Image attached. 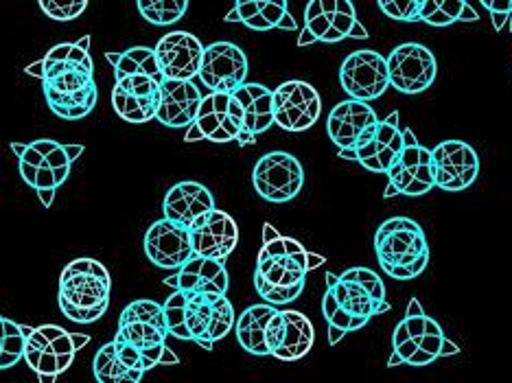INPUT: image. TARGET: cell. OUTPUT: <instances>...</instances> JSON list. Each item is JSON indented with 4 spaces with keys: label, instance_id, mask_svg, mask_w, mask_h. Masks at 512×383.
<instances>
[{
    "label": "cell",
    "instance_id": "ab89813d",
    "mask_svg": "<svg viewBox=\"0 0 512 383\" xmlns=\"http://www.w3.org/2000/svg\"><path fill=\"white\" fill-rule=\"evenodd\" d=\"M281 331H283V311L278 309L274 313V318L270 320V327H267V351H270V355H274V351L278 348Z\"/></svg>",
    "mask_w": 512,
    "mask_h": 383
},
{
    "label": "cell",
    "instance_id": "d4e9b609",
    "mask_svg": "<svg viewBox=\"0 0 512 383\" xmlns=\"http://www.w3.org/2000/svg\"><path fill=\"white\" fill-rule=\"evenodd\" d=\"M213 208H215L213 193L208 191V187H204L202 182H193V180L173 184L165 195V204H162L165 219L186 230H191L197 219H202L206 213H211Z\"/></svg>",
    "mask_w": 512,
    "mask_h": 383
},
{
    "label": "cell",
    "instance_id": "e0dca14e",
    "mask_svg": "<svg viewBox=\"0 0 512 383\" xmlns=\"http://www.w3.org/2000/svg\"><path fill=\"white\" fill-rule=\"evenodd\" d=\"M377 125L379 116L370 103L346 99L331 110L327 132L344 160H357L355 152L368 141V136L375 132Z\"/></svg>",
    "mask_w": 512,
    "mask_h": 383
},
{
    "label": "cell",
    "instance_id": "4dcf8cb0",
    "mask_svg": "<svg viewBox=\"0 0 512 383\" xmlns=\"http://www.w3.org/2000/svg\"><path fill=\"white\" fill-rule=\"evenodd\" d=\"M313 342H316V329H313L311 320L305 313L285 309L281 340H278V348L272 357L281 359V362H298L311 351Z\"/></svg>",
    "mask_w": 512,
    "mask_h": 383
},
{
    "label": "cell",
    "instance_id": "277c9868",
    "mask_svg": "<svg viewBox=\"0 0 512 383\" xmlns=\"http://www.w3.org/2000/svg\"><path fill=\"white\" fill-rule=\"evenodd\" d=\"M386 285L377 272L368 268H351L344 274H327V294L322 298V313L329 327L342 333L364 329L370 318L390 311Z\"/></svg>",
    "mask_w": 512,
    "mask_h": 383
},
{
    "label": "cell",
    "instance_id": "484cf974",
    "mask_svg": "<svg viewBox=\"0 0 512 383\" xmlns=\"http://www.w3.org/2000/svg\"><path fill=\"white\" fill-rule=\"evenodd\" d=\"M403 147V130L399 125V112H390L379 121L368 141L357 149L355 158L359 165L372 173H388L390 165L397 160Z\"/></svg>",
    "mask_w": 512,
    "mask_h": 383
},
{
    "label": "cell",
    "instance_id": "6da1fadb",
    "mask_svg": "<svg viewBox=\"0 0 512 383\" xmlns=\"http://www.w3.org/2000/svg\"><path fill=\"white\" fill-rule=\"evenodd\" d=\"M27 75L42 81L46 106L64 121H79L95 110L99 88L95 81V62L77 44H57L40 62L27 68Z\"/></svg>",
    "mask_w": 512,
    "mask_h": 383
},
{
    "label": "cell",
    "instance_id": "f1b7e54d",
    "mask_svg": "<svg viewBox=\"0 0 512 383\" xmlns=\"http://www.w3.org/2000/svg\"><path fill=\"white\" fill-rule=\"evenodd\" d=\"M241 103L243 110V132L239 136V145H254L256 136L270 130L274 125V90L263 84H243L232 92Z\"/></svg>",
    "mask_w": 512,
    "mask_h": 383
},
{
    "label": "cell",
    "instance_id": "f6af8a7d",
    "mask_svg": "<svg viewBox=\"0 0 512 383\" xmlns=\"http://www.w3.org/2000/svg\"><path fill=\"white\" fill-rule=\"evenodd\" d=\"M11 152H14L16 156H18V160L25 156V152H27V145H22V143H11Z\"/></svg>",
    "mask_w": 512,
    "mask_h": 383
},
{
    "label": "cell",
    "instance_id": "9a60e30c",
    "mask_svg": "<svg viewBox=\"0 0 512 383\" xmlns=\"http://www.w3.org/2000/svg\"><path fill=\"white\" fill-rule=\"evenodd\" d=\"M386 62L390 86L403 95H421L434 86L438 62L427 46L418 42L399 44L397 49L390 51Z\"/></svg>",
    "mask_w": 512,
    "mask_h": 383
},
{
    "label": "cell",
    "instance_id": "7a4b0ae2",
    "mask_svg": "<svg viewBox=\"0 0 512 383\" xmlns=\"http://www.w3.org/2000/svg\"><path fill=\"white\" fill-rule=\"evenodd\" d=\"M309 252L300 241L283 237L272 224L263 226V246L256 257L254 289L267 305H289L305 292Z\"/></svg>",
    "mask_w": 512,
    "mask_h": 383
},
{
    "label": "cell",
    "instance_id": "8992f818",
    "mask_svg": "<svg viewBox=\"0 0 512 383\" xmlns=\"http://www.w3.org/2000/svg\"><path fill=\"white\" fill-rule=\"evenodd\" d=\"M162 307L169 335L195 342L204 351H213L215 342L224 340L237 322L235 307L228 296L173 292Z\"/></svg>",
    "mask_w": 512,
    "mask_h": 383
},
{
    "label": "cell",
    "instance_id": "7c38bea8",
    "mask_svg": "<svg viewBox=\"0 0 512 383\" xmlns=\"http://www.w3.org/2000/svg\"><path fill=\"white\" fill-rule=\"evenodd\" d=\"M243 132V110L235 95H219L208 92L202 99L200 112H197L193 125L186 130L184 141H211V143H230L239 141Z\"/></svg>",
    "mask_w": 512,
    "mask_h": 383
},
{
    "label": "cell",
    "instance_id": "cb8c5ba5",
    "mask_svg": "<svg viewBox=\"0 0 512 383\" xmlns=\"http://www.w3.org/2000/svg\"><path fill=\"white\" fill-rule=\"evenodd\" d=\"M145 254L156 268L180 270L186 261L195 257L191 246V232L162 217L147 230Z\"/></svg>",
    "mask_w": 512,
    "mask_h": 383
},
{
    "label": "cell",
    "instance_id": "8d00e7d4",
    "mask_svg": "<svg viewBox=\"0 0 512 383\" xmlns=\"http://www.w3.org/2000/svg\"><path fill=\"white\" fill-rule=\"evenodd\" d=\"M379 9L392 20L421 22L423 0H381Z\"/></svg>",
    "mask_w": 512,
    "mask_h": 383
},
{
    "label": "cell",
    "instance_id": "1f68e13d",
    "mask_svg": "<svg viewBox=\"0 0 512 383\" xmlns=\"http://www.w3.org/2000/svg\"><path fill=\"white\" fill-rule=\"evenodd\" d=\"M278 309L272 305H252L241 313L235 322V333L241 348L250 355L265 357L267 351V327Z\"/></svg>",
    "mask_w": 512,
    "mask_h": 383
},
{
    "label": "cell",
    "instance_id": "681fc988",
    "mask_svg": "<svg viewBox=\"0 0 512 383\" xmlns=\"http://www.w3.org/2000/svg\"><path fill=\"white\" fill-rule=\"evenodd\" d=\"M0 353H3V346H0Z\"/></svg>",
    "mask_w": 512,
    "mask_h": 383
},
{
    "label": "cell",
    "instance_id": "8fae6325",
    "mask_svg": "<svg viewBox=\"0 0 512 383\" xmlns=\"http://www.w3.org/2000/svg\"><path fill=\"white\" fill-rule=\"evenodd\" d=\"M346 38H368L351 0H311L305 9V29L298 36V46L316 42L335 44Z\"/></svg>",
    "mask_w": 512,
    "mask_h": 383
},
{
    "label": "cell",
    "instance_id": "d6a6232c",
    "mask_svg": "<svg viewBox=\"0 0 512 383\" xmlns=\"http://www.w3.org/2000/svg\"><path fill=\"white\" fill-rule=\"evenodd\" d=\"M92 373H95L97 383H141L145 375L141 370L127 366L116 353L112 342L103 344L97 351L95 362H92Z\"/></svg>",
    "mask_w": 512,
    "mask_h": 383
},
{
    "label": "cell",
    "instance_id": "5b68a950",
    "mask_svg": "<svg viewBox=\"0 0 512 383\" xmlns=\"http://www.w3.org/2000/svg\"><path fill=\"white\" fill-rule=\"evenodd\" d=\"M112 108L127 123H147L156 119L165 77L149 46H132L121 51V60L114 66Z\"/></svg>",
    "mask_w": 512,
    "mask_h": 383
},
{
    "label": "cell",
    "instance_id": "d6986e66",
    "mask_svg": "<svg viewBox=\"0 0 512 383\" xmlns=\"http://www.w3.org/2000/svg\"><path fill=\"white\" fill-rule=\"evenodd\" d=\"M322 114L320 92L307 81L292 79L274 90V125L285 132H307Z\"/></svg>",
    "mask_w": 512,
    "mask_h": 383
},
{
    "label": "cell",
    "instance_id": "d590c367",
    "mask_svg": "<svg viewBox=\"0 0 512 383\" xmlns=\"http://www.w3.org/2000/svg\"><path fill=\"white\" fill-rule=\"evenodd\" d=\"M464 0H423L421 22L429 27H449L460 22Z\"/></svg>",
    "mask_w": 512,
    "mask_h": 383
},
{
    "label": "cell",
    "instance_id": "30bf717a",
    "mask_svg": "<svg viewBox=\"0 0 512 383\" xmlns=\"http://www.w3.org/2000/svg\"><path fill=\"white\" fill-rule=\"evenodd\" d=\"M25 333V362L38 375L40 383H55V379L73 366L79 348L90 344L86 333H68L57 324L31 329L22 324Z\"/></svg>",
    "mask_w": 512,
    "mask_h": 383
},
{
    "label": "cell",
    "instance_id": "ffe728a7",
    "mask_svg": "<svg viewBox=\"0 0 512 383\" xmlns=\"http://www.w3.org/2000/svg\"><path fill=\"white\" fill-rule=\"evenodd\" d=\"M432 171L438 189L467 191L480 176V156L462 141H442L432 149Z\"/></svg>",
    "mask_w": 512,
    "mask_h": 383
},
{
    "label": "cell",
    "instance_id": "f546056e",
    "mask_svg": "<svg viewBox=\"0 0 512 383\" xmlns=\"http://www.w3.org/2000/svg\"><path fill=\"white\" fill-rule=\"evenodd\" d=\"M241 25H246L252 31H298L294 16L289 14L287 3L281 0H239L235 5Z\"/></svg>",
    "mask_w": 512,
    "mask_h": 383
},
{
    "label": "cell",
    "instance_id": "836d02e7",
    "mask_svg": "<svg viewBox=\"0 0 512 383\" xmlns=\"http://www.w3.org/2000/svg\"><path fill=\"white\" fill-rule=\"evenodd\" d=\"M136 9L141 11V16L149 25L169 27L184 18L186 11H189V3L186 0H138Z\"/></svg>",
    "mask_w": 512,
    "mask_h": 383
},
{
    "label": "cell",
    "instance_id": "c3c4849f",
    "mask_svg": "<svg viewBox=\"0 0 512 383\" xmlns=\"http://www.w3.org/2000/svg\"><path fill=\"white\" fill-rule=\"evenodd\" d=\"M508 29H510V33H512V16H510V22H508Z\"/></svg>",
    "mask_w": 512,
    "mask_h": 383
},
{
    "label": "cell",
    "instance_id": "7bdbcfd3",
    "mask_svg": "<svg viewBox=\"0 0 512 383\" xmlns=\"http://www.w3.org/2000/svg\"><path fill=\"white\" fill-rule=\"evenodd\" d=\"M38 197L44 208H51L53 200H55V191H38Z\"/></svg>",
    "mask_w": 512,
    "mask_h": 383
},
{
    "label": "cell",
    "instance_id": "b9f144b4",
    "mask_svg": "<svg viewBox=\"0 0 512 383\" xmlns=\"http://www.w3.org/2000/svg\"><path fill=\"white\" fill-rule=\"evenodd\" d=\"M477 20H480V16L475 14V9H473L469 3L464 5V9H462V16H460V22H477Z\"/></svg>",
    "mask_w": 512,
    "mask_h": 383
},
{
    "label": "cell",
    "instance_id": "3957f363",
    "mask_svg": "<svg viewBox=\"0 0 512 383\" xmlns=\"http://www.w3.org/2000/svg\"><path fill=\"white\" fill-rule=\"evenodd\" d=\"M169 329L165 318V307L156 300H134L127 305L119 318V331L114 335V348L123 362L147 373L156 366H176L180 359L167 346Z\"/></svg>",
    "mask_w": 512,
    "mask_h": 383
},
{
    "label": "cell",
    "instance_id": "4316f807",
    "mask_svg": "<svg viewBox=\"0 0 512 383\" xmlns=\"http://www.w3.org/2000/svg\"><path fill=\"white\" fill-rule=\"evenodd\" d=\"M165 285L173 287V292L226 296L230 281L226 263L193 257L176 270V274L165 278Z\"/></svg>",
    "mask_w": 512,
    "mask_h": 383
},
{
    "label": "cell",
    "instance_id": "e575fe53",
    "mask_svg": "<svg viewBox=\"0 0 512 383\" xmlns=\"http://www.w3.org/2000/svg\"><path fill=\"white\" fill-rule=\"evenodd\" d=\"M0 370L14 368L18 362L25 359V333H22V324L14 320H7L0 316Z\"/></svg>",
    "mask_w": 512,
    "mask_h": 383
},
{
    "label": "cell",
    "instance_id": "83f0119b",
    "mask_svg": "<svg viewBox=\"0 0 512 383\" xmlns=\"http://www.w3.org/2000/svg\"><path fill=\"white\" fill-rule=\"evenodd\" d=\"M202 92L193 81H169L165 79L162 84V97L160 106L156 112V121L165 127H173V130H180V127L193 125L197 112L202 106Z\"/></svg>",
    "mask_w": 512,
    "mask_h": 383
},
{
    "label": "cell",
    "instance_id": "7dc6e473",
    "mask_svg": "<svg viewBox=\"0 0 512 383\" xmlns=\"http://www.w3.org/2000/svg\"><path fill=\"white\" fill-rule=\"evenodd\" d=\"M77 46H79V49H84V51H88L90 49V38L86 36V38H81L79 42H75Z\"/></svg>",
    "mask_w": 512,
    "mask_h": 383
},
{
    "label": "cell",
    "instance_id": "52a82bcc",
    "mask_svg": "<svg viewBox=\"0 0 512 383\" xmlns=\"http://www.w3.org/2000/svg\"><path fill=\"white\" fill-rule=\"evenodd\" d=\"M112 278L106 265L81 257L71 261L60 276V311L75 324H92L110 307Z\"/></svg>",
    "mask_w": 512,
    "mask_h": 383
},
{
    "label": "cell",
    "instance_id": "ee69618b",
    "mask_svg": "<svg viewBox=\"0 0 512 383\" xmlns=\"http://www.w3.org/2000/svg\"><path fill=\"white\" fill-rule=\"evenodd\" d=\"M324 261H327V259H324L322 254H311V252H309V272L320 268V265H322Z\"/></svg>",
    "mask_w": 512,
    "mask_h": 383
},
{
    "label": "cell",
    "instance_id": "603a6c76",
    "mask_svg": "<svg viewBox=\"0 0 512 383\" xmlns=\"http://www.w3.org/2000/svg\"><path fill=\"white\" fill-rule=\"evenodd\" d=\"M191 232V246L195 257L224 263L239 243V226L226 211L213 208L202 219H197Z\"/></svg>",
    "mask_w": 512,
    "mask_h": 383
},
{
    "label": "cell",
    "instance_id": "4fadbf2b",
    "mask_svg": "<svg viewBox=\"0 0 512 383\" xmlns=\"http://www.w3.org/2000/svg\"><path fill=\"white\" fill-rule=\"evenodd\" d=\"M386 176L390 180L388 189H392L394 195L418 197L436 187L432 171V149L418 143L410 127L403 130V147Z\"/></svg>",
    "mask_w": 512,
    "mask_h": 383
},
{
    "label": "cell",
    "instance_id": "9c48e42d",
    "mask_svg": "<svg viewBox=\"0 0 512 383\" xmlns=\"http://www.w3.org/2000/svg\"><path fill=\"white\" fill-rule=\"evenodd\" d=\"M381 270L397 281L418 278L429 265V243L423 226L410 217H390L375 232Z\"/></svg>",
    "mask_w": 512,
    "mask_h": 383
},
{
    "label": "cell",
    "instance_id": "ac0fdd59",
    "mask_svg": "<svg viewBox=\"0 0 512 383\" xmlns=\"http://www.w3.org/2000/svg\"><path fill=\"white\" fill-rule=\"evenodd\" d=\"M340 84L353 101L370 103L379 99L390 88L386 57L372 49L353 51L342 62Z\"/></svg>",
    "mask_w": 512,
    "mask_h": 383
},
{
    "label": "cell",
    "instance_id": "60d3db41",
    "mask_svg": "<svg viewBox=\"0 0 512 383\" xmlns=\"http://www.w3.org/2000/svg\"><path fill=\"white\" fill-rule=\"evenodd\" d=\"M64 149H66V156H68V160H71V162H75L81 154L86 152L84 145H64Z\"/></svg>",
    "mask_w": 512,
    "mask_h": 383
},
{
    "label": "cell",
    "instance_id": "bcb514c9",
    "mask_svg": "<svg viewBox=\"0 0 512 383\" xmlns=\"http://www.w3.org/2000/svg\"><path fill=\"white\" fill-rule=\"evenodd\" d=\"M106 57H108V62L112 64V66H116V64H119V60H121V51L119 53H106Z\"/></svg>",
    "mask_w": 512,
    "mask_h": 383
},
{
    "label": "cell",
    "instance_id": "44dd1931",
    "mask_svg": "<svg viewBox=\"0 0 512 383\" xmlns=\"http://www.w3.org/2000/svg\"><path fill=\"white\" fill-rule=\"evenodd\" d=\"M200 81L219 95H232L246 84L248 77V57L237 44L232 42H215L204 49Z\"/></svg>",
    "mask_w": 512,
    "mask_h": 383
},
{
    "label": "cell",
    "instance_id": "ba28073f",
    "mask_svg": "<svg viewBox=\"0 0 512 383\" xmlns=\"http://www.w3.org/2000/svg\"><path fill=\"white\" fill-rule=\"evenodd\" d=\"M458 353L460 346L447 338L434 318L427 316L418 298H412L407 303L405 318L392 333V355L388 366H429L440 357Z\"/></svg>",
    "mask_w": 512,
    "mask_h": 383
},
{
    "label": "cell",
    "instance_id": "2e32d148",
    "mask_svg": "<svg viewBox=\"0 0 512 383\" xmlns=\"http://www.w3.org/2000/svg\"><path fill=\"white\" fill-rule=\"evenodd\" d=\"M20 176L33 191H57L71 176V165L64 145L40 138L27 145V152L20 160Z\"/></svg>",
    "mask_w": 512,
    "mask_h": 383
},
{
    "label": "cell",
    "instance_id": "74e56055",
    "mask_svg": "<svg viewBox=\"0 0 512 383\" xmlns=\"http://www.w3.org/2000/svg\"><path fill=\"white\" fill-rule=\"evenodd\" d=\"M40 9L46 16L57 22H68L79 18L88 9V0H77V3H57V0H42Z\"/></svg>",
    "mask_w": 512,
    "mask_h": 383
},
{
    "label": "cell",
    "instance_id": "5bb4252c",
    "mask_svg": "<svg viewBox=\"0 0 512 383\" xmlns=\"http://www.w3.org/2000/svg\"><path fill=\"white\" fill-rule=\"evenodd\" d=\"M254 191L259 193L265 202L285 204L292 202L294 197L305 187V169L300 160L287 152H270L259 158L252 171Z\"/></svg>",
    "mask_w": 512,
    "mask_h": 383
},
{
    "label": "cell",
    "instance_id": "7402d4cb",
    "mask_svg": "<svg viewBox=\"0 0 512 383\" xmlns=\"http://www.w3.org/2000/svg\"><path fill=\"white\" fill-rule=\"evenodd\" d=\"M206 46L189 31H173L156 44V60L169 81H193L200 75Z\"/></svg>",
    "mask_w": 512,
    "mask_h": 383
},
{
    "label": "cell",
    "instance_id": "f35d334b",
    "mask_svg": "<svg viewBox=\"0 0 512 383\" xmlns=\"http://www.w3.org/2000/svg\"><path fill=\"white\" fill-rule=\"evenodd\" d=\"M482 7L491 11L495 31H504L512 16V0H482Z\"/></svg>",
    "mask_w": 512,
    "mask_h": 383
}]
</instances>
